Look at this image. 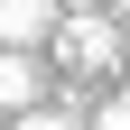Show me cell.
Masks as SVG:
<instances>
[{"label": "cell", "mask_w": 130, "mask_h": 130, "mask_svg": "<svg viewBox=\"0 0 130 130\" xmlns=\"http://www.w3.org/2000/svg\"><path fill=\"white\" fill-rule=\"evenodd\" d=\"M9 130H84V111H19Z\"/></svg>", "instance_id": "obj_4"}, {"label": "cell", "mask_w": 130, "mask_h": 130, "mask_svg": "<svg viewBox=\"0 0 130 130\" xmlns=\"http://www.w3.org/2000/svg\"><path fill=\"white\" fill-rule=\"evenodd\" d=\"M56 0H0V46H19V56H37L46 37H56Z\"/></svg>", "instance_id": "obj_2"}, {"label": "cell", "mask_w": 130, "mask_h": 130, "mask_svg": "<svg viewBox=\"0 0 130 130\" xmlns=\"http://www.w3.org/2000/svg\"><path fill=\"white\" fill-rule=\"evenodd\" d=\"M84 130H130V93H111V102H102V111H93V121H84Z\"/></svg>", "instance_id": "obj_5"}, {"label": "cell", "mask_w": 130, "mask_h": 130, "mask_svg": "<svg viewBox=\"0 0 130 130\" xmlns=\"http://www.w3.org/2000/svg\"><path fill=\"white\" fill-rule=\"evenodd\" d=\"M19 111H37V56L0 46V121H19Z\"/></svg>", "instance_id": "obj_3"}, {"label": "cell", "mask_w": 130, "mask_h": 130, "mask_svg": "<svg viewBox=\"0 0 130 130\" xmlns=\"http://www.w3.org/2000/svg\"><path fill=\"white\" fill-rule=\"evenodd\" d=\"M46 46H56V65H74V74H111V65L130 56V37H121L111 9H65Z\"/></svg>", "instance_id": "obj_1"}, {"label": "cell", "mask_w": 130, "mask_h": 130, "mask_svg": "<svg viewBox=\"0 0 130 130\" xmlns=\"http://www.w3.org/2000/svg\"><path fill=\"white\" fill-rule=\"evenodd\" d=\"M56 9H102V0H56Z\"/></svg>", "instance_id": "obj_6"}]
</instances>
